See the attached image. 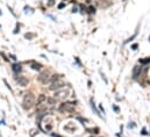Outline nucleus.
I'll return each instance as SVG.
<instances>
[{
	"instance_id": "7",
	"label": "nucleus",
	"mask_w": 150,
	"mask_h": 137,
	"mask_svg": "<svg viewBox=\"0 0 150 137\" xmlns=\"http://www.w3.org/2000/svg\"><path fill=\"white\" fill-rule=\"evenodd\" d=\"M141 71H142L141 66H135V68H134V70H133V77H134V78H137V77L140 76Z\"/></svg>"
},
{
	"instance_id": "20",
	"label": "nucleus",
	"mask_w": 150,
	"mask_h": 137,
	"mask_svg": "<svg viewBox=\"0 0 150 137\" xmlns=\"http://www.w3.org/2000/svg\"><path fill=\"white\" fill-rule=\"evenodd\" d=\"M86 2H87V4H90V2H91V0H86Z\"/></svg>"
},
{
	"instance_id": "18",
	"label": "nucleus",
	"mask_w": 150,
	"mask_h": 137,
	"mask_svg": "<svg viewBox=\"0 0 150 137\" xmlns=\"http://www.w3.org/2000/svg\"><path fill=\"white\" fill-rule=\"evenodd\" d=\"M142 135H148V134H147V131H146V129H143V130H142Z\"/></svg>"
},
{
	"instance_id": "1",
	"label": "nucleus",
	"mask_w": 150,
	"mask_h": 137,
	"mask_svg": "<svg viewBox=\"0 0 150 137\" xmlns=\"http://www.w3.org/2000/svg\"><path fill=\"white\" fill-rule=\"evenodd\" d=\"M34 103H35V97H34V94L28 93V94L25 95L23 101H22V107L25 109H30L34 106Z\"/></svg>"
},
{
	"instance_id": "13",
	"label": "nucleus",
	"mask_w": 150,
	"mask_h": 137,
	"mask_svg": "<svg viewBox=\"0 0 150 137\" xmlns=\"http://www.w3.org/2000/svg\"><path fill=\"white\" fill-rule=\"evenodd\" d=\"M54 4H55V0H48V5L49 6H54Z\"/></svg>"
},
{
	"instance_id": "11",
	"label": "nucleus",
	"mask_w": 150,
	"mask_h": 137,
	"mask_svg": "<svg viewBox=\"0 0 150 137\" xmlns=\"http://www.w3.org/2000/svg\"><path fill=\"white\" fill-rule=\"evenodd\" d=\"M88 13L94 14V13H96V8H94V7H92V6H90V7H88Z\"/></svg>"
},
{
	"instance_id": "16",
	"label": "nucleus",
	"mask_w": 150,
	"mask_h": 137,
	"mask_svg": "<svg viewBox=\"0 0 150 137\" xmlns=\"http://www.w3.org/2000/svg\"><path fill=\"white\" fill-rule=\"evenodd\" d=\"M88 131H90V133H93V131H94V133H98L99 130H98V129H94V130H93V129H90Z\"/></svg>"
},
{
	"instance_id": "21",
	"label": "nucleus",
	"mask_w": 150,
	"mask_h": 137,
	"mask_svg": "<svg viewBox=\"0 0 150 137\" xmlns=\"http://www.w3.org/2000/svg\"><path fill=\"white\" fill-rule=\"evenodd\" d=\"M54 137H59V136H57V135H52Z\"/></svg>"
},
{
	"instance_id": "9",
	"label": "nucleus",
	"mask_w": 150,
	"mask_h": 137,
	"mask_svg": "<svg viewBox=\"0 0 150 137\" xmlns=\"http://www.w3.org/2000/svg\"><path fill=\"white\" fill-rule=\"evenodd\" d=\"M30 68H33V70H35V71H38V70H41V68H42V64L36 63V62H33V63L30 64Z\"/></svg>"
},
{
	"instance_id": "3",
	"label": "nucleus",
	"mask_w": 150,
	"mask_h": 137,
	"mask_svg": "<svg viewBox=\"0 0 150 137\" xmlns=\"http://www.w3.org/2000/svg\"><path fill=\"white\" fill-rule=\"evenodd\" d=\"M38 81L40 83H42V84H48L49 81H50V79H51V76H50V73L48 72V71H44V72H42L40 76H38Z\"/></svg>"
},
{
	"instance_id": "17",
	"label": "nucleus",
	"mask_w": 150,
	"mask_h": 137,
	"mask_svg": "<svg viewBox=\"0 0 150 137\" xmlns=\"http://www.w3.org/2000/svg\"><path fill=\"white\" fill-rule=\"evenodd\" d=\"M64 6H65V4H61V5H59V6H58V8H63V7H64Z\"/></svg>"
},
{
	"instance_id": "15",
	"label": "nucleus",
	"mask_w": 150,
	"mask_h": 137,
	"mask_svg": "<svg viewBox=\"0 0 150 137\" xmlns=\"http://www.w3.org/2000/svg\"><path fill=\"white\" fill-rule=\"evenodd\" d=\"M25 37H26V38H33V35H30V34H26V35H25Z\"/></svg>"
},
{
	"instance_id": "4",
	"label": "nucleus",
	"mask_w": 150,
	"mask_h": 137,
	"mask_svg": "<svg viewBox=\"0 0 150 137\" xmlns=\"http://www.w3.org/2000/svg\"><path fill=\"white\" fill-rule=\"evenodd\" d=\"M63 86H64V81L61 80V79H57V80H55V81L51 83L49 90H50V91H58V90H61Z\"/></svg>"
},
{
	"instance_id": "10",
	"label": "nucleus",
	"mask_w": 150,
	"mask_h": 137,
	"mask_svg": "<svg viewBox=\"0 0 150 137\" xmlns=\"http://www.w3.org/2000/svg\"><path fill=\"white\" fill-rule=\"evenodd\" d=\"M47 101L50 103V105H55V103H56V99H55V98H54V99H52V98H49V99H47Z\"/></svg>"
},
{
	"instance_id": "22",
	"label": "nucleus",
	"mask_w": 150,
	"mask_h": 137,
	"mask_svg": "<svg viewBox=\"0 0 150 137\" xmlns=\"http://www.w3.org/2000/svg\"><path fill=\"white\" fill-rule=\"evenodd\" d=\"M149 41H150V37H149Z\"/></svg>"
},
{
	"instance_id": "2",
	"label": "nucleus",
	"mask_w": 150,
	"mask_h": 137,
	"mask_svg": "<svg viewBox=\"0 0 150 137\" xmlns=\"http://www.w3.org/2000/svg\"><path fill=\"white\" fill-rule=\"evenodd\" d=\"M75 103L72 102H64L59 106V110L62 113H71L75 110Z\"/></svg>"
},
{
	"instance_id": "14",
	"label": "nucleus",
	"mask_w": 150,
	"mask_h": 137,
	"mask_svg": "<svg viewBox=\"0 0 150 137\" xmlns=\"http://www.w3.org/2000/svg\"><path fill=\"white\" fill-rule=\"evenodd\" d=\"M137 47H139L137 44H133V45H132V49H133V50H136V49H137Z\"/></svg>"
},
{
	"instance_id": "12",
	"label": "nucleus",
	"mask_w": 150,
	"mask_h": 137,
	"mask_svg": "<svg viewBox=\"0 0 150 137\" xmlns=\"http://www.w3.org/2000/svg\"><path fill=\"white\" fill-rule=\"evenodd\" d=\"M91 106H92V109H94V112H96V113H97V114L99 115V112H98V110L96 109V106H94V103H93V101H91Z\"/></svg>"
},
{
	"instance_id": "8",
	"label": "nucleus",
	"mask_w": 150,
	"mask_h": 137,
	"mask_svg": "<svg viewBox=\"0 0 150 137\" xmlns=\"http://www.w3.org/2000/svg\"><path fill=\"white\" fill-rule=\"evenodd\" d=\"M12 70H13L15 73H20V72L22 71V66L16 63V64H13V65H12Z\"/></svg>"
},
{
	"instance_id": "6",
	"label": "nucleus",
	"mask_w": 150,
	"mask_h": 137,
	"mask_svg": "<svg viewBox=\"0 0 150 137\" xmlns=\"http://www.w3.org/2000/svg\"><path fill=\"white\" fill-rule=\"evenodd\" d=\"M16 83H18L20 86L26 87V86L28 85V79H27L26 77H18V78H16Z\"/></svg>"
},
{
	"instance_id": "19",
	"label": "nucleus",
	"mask_w": 150,
	"mask_h": 137,
	"mask_svg": "<svg viewBox=\"0 0 150 137\" xmlns=\"http://www.w3.org/2000/svg\"><path fill=\"white\" fill-rule=\"evenodd\" d=\"M114 110H115V112H119V108H117L116 106H114Z\"/></svg>"
},
{
	"instance_id": "5",
	"label": "nucleus",
	"mask_w": 150,
	"mask_h": 137,
	"mask_svg": "<svg viewBox=\"0 0 150 137\" xmlns=\"http://www.w3.org/2000/svg\"><path fill=\"white\" fill-rule=\"evenodd\" d=\"M69 97V90H58L55 92V99H67Z\"/></svg>"
}]
</instances>
